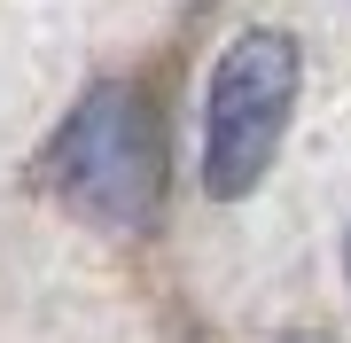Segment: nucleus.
Listing matches in <instances>:
<instances>
[{
  "label": "nucleus",
  "instance_id": "obj_1",
  "mask_svg": "<svg viewBox=\"0 0 351 343\" xmlns=\"http://www.w3.org/2000/svg\"><path fill=\"white\" fill-rule=\"evenodd\" d=\"M39 188L55 195L71 218H86L101 234H149L164 211V140L156 110L141 102L125 78L94 86L86 102L63 117V133L39 156Z\"/></svg>",
  "mask_w": 351,
  "mask_h": 343
},
{
  "label": "nucleus",
  "instance_id": "obj_2",
  "mask_svg": "<svg viewBox=\"0 0 351 343\" xmlns=\"http://www.w3.org/2000/svg\"><path fill=\"white\" fill-rule=\"evenodd\" d=\"M297 86H304V55L289 31H242L211 63V86H203V195L242 203L274 172Z\"/></svg>",
  "mask_w": 351,
  "mask_h": 343
},
{
  "label": "nucleus",
  "instance_id": "obj_3",
  "mask_svg": "<svg viewBox=\"0 0 351 343\" xmlns=\"http://www.w3.org/2000/svg\"><path fill=\"white\" fill-rule=\"evenodd\" d=\"M281 343H328V335H281Z\"/></svg>",
  "mask_w": 351,
  "mask_h": 343
}]
</instances>
